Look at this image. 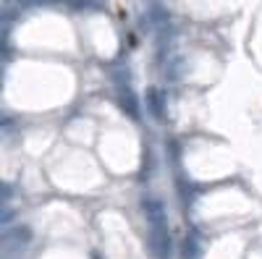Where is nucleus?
Returning <instances> with one entry per match:
<instances>
[{"mask_svg":"<svg viewBox=\"0 0 262 259\" xmlns=\"http://www.w3.org/2000/svg\"><path fill=\"white\" fill-rule=\"evenodd\" d=\"M149 249H152V254H155L158 259H168L170 256V236H168V230L163 228V225H155L152 228V233H149Z\"/></svg>","mask_w":262,"mask_h":259,"instance_id":"2","label":"nucleus"},{"mask_svg":"<svg viewBox=\"0 0 262 259\" xmlns=\"http://www.w3.org/2000/svg\"><path fill=\"white\" fill-rule=\"evenodd\" d=\"M32 244V228L29 225H13L3 233V246L8 251H21V249H27Z\"/></svg>","mask_w":262,"mask_h":259,"instance_id":"1","label":"nucleus"}]
</instances>
